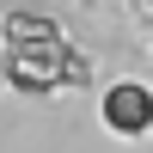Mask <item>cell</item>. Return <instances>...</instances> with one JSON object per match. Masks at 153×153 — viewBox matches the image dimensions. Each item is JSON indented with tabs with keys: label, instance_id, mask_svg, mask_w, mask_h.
Segmentation results:
<instances>
[{
	"label": "cell",
	"instance_id": "obj_1",
	"mask_svg": "<svg viewBox=\"0 0 153 153\" xmlns=\"http://www.w3.org/2000/svg\"><path fill=\"white\" fill-rule=\"evenodd\" d=\"M135 104H141L135 92H117V123H141V110H135Z\"/></svg>",
	"mask_w": 153,
	"mask_h": 153
}]
</instances>
